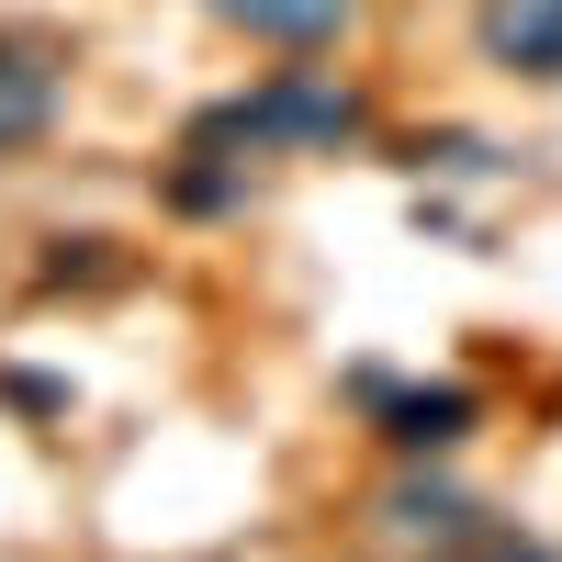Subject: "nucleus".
Masks as SVG:
<instances>
[{"label":"nucleus","instance_id":"7","mask_svg":"<svg viewBox=\"0 0 562 562\" xmlns=\"http://www.w3.org/2000/svg\"><path fill=\"white\" fill-rule=\"evenodd\" d=\"M405 169H416V180H518V158L484 147V135H416Z\"/></svg>","mask_w":562,"mask_h":562},{"label":"nucleus","instance_id":"4","mask_svg":"<svg viewBox=\"0 0 562 562\" xmlns=\"http://www.w3.org/2000/svg\"><path fill=\"white\" fill-rule=\"evenodd\" d=\"M473 57L518 90H562V0H473Z\"/></svg>","mask_w":562,"mask_h":562},{"label":"nucleus","instance_id":"8","mask_svg":"<svg viewBox=\"0 0 562 562\" xmlns=\"http://www.w3.org/2000/svg\"><path fill=\"white\" fill-rule=\"evenodd\" d=\"M450 562H562V551H551V540H529L518 518H484V529H473V540H461Z\"/></svg>","mask_w":562,"mask_h":562},{"label":"nucleus","instance_id":"6","mask_svg":"<svg viewBox=\"0 0 562 562\" xmlns=\"http://www.w3.org/2000/svg\"><path fill=\"white\" fill-rule=\"evenodd\" d=\"M203 12L248 45H281V57H326V45H349L360 0H203Z\"/></svg>","mask_w":562,"mask_h":562},{"label":"nucleus","instance_id":"5","mask_svg":"<svg viewBox=\"0 0 562 562\" xmlns=\"http://www.w3.org/2000/svg\"><path fill=\"white\" fill-rule=\"evenodd\" d=\"M68 113V57L34 34H0V158H34Z\"/></svg>","mask_w":562,"mask_h":562},{"label":"nucleus","instance_id":"3","mask_svg":"<svg viewBox=\"0 0 562 562\" xmlns=\"http://www.w3.org/2000/svg\"><path fill=\"white\" fill-rule=\"evenodd\" d=\"M495 518V506L473 495V484H450V473H428V461H405V473L371 495V529H383L394 551H416V562H450L461 540H473Z\"/></svg>","mask_w":562,"mask_h":562},{"label":"nucleus","instance_id":"2","mask_svg":"<svg viewBox=\"0 0 562 562\" xmlns=\"http://www.w3.org/2000/svg\"><path fill=\"white\" fill-rule=\"evenodd\" d=\"M349 405H360L405 461H439V450H461V439L484 428V394H473V383H394V371H371V360L349 371Z\"/></svg>","mask_w":562,"mask_h":562},{"label":"nucleus","instance_id":"1","mask_svg":"<svg viewBox=\"0 0 562 562\" xmlns=\"http://www.w3.org/2000/svg\"><path fill=\"white\" fill-rule=\"evenodd\" d=\"M371 90L338 79V68H270L248 90H225V102H203L192 124H180V147L192 158H360L371 147Z\"/></svg>","mask_w":562,"mask_h":562}]
</instances>
